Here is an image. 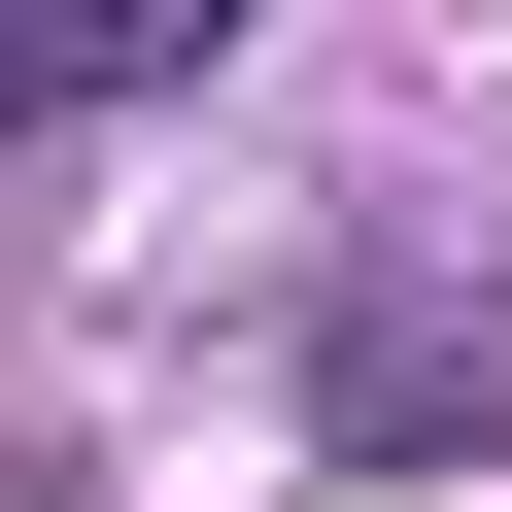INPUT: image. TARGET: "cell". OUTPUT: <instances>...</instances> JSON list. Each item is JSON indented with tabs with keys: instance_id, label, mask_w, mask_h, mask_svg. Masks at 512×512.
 I'll return each instance as SVG.
<instances>
[]
</instances>
